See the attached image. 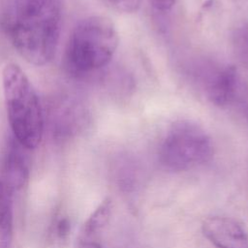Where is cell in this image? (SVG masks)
Returning a JSON list of instances; mask_svg holds the SVG:
<instances>
[{"label": "cell", "instance_id": "1", "mask_svg": "<svg viewBox=\"0 0 248 248\" xmlns=\"http://www.w3.org/2000/svg\"><path fill=\"white\" fill-rule=\"evenodd\" d=\"M4 29L17 53L28 63L45 66L54 57L61 31L58 0H11Z\"/></svg>", "mask_w": 248, "mask_h": 248}, {"label": "cell", "instance_id": "2", "mask_svg": "<svg viewBox=\"0 0 248 248\" xmlns=\"http://www.w3.org/2000/svg\"><path fill=\"white\" fill-rule=\"evenodd\" d=\"M118 33L108 17L92 16L80 20L69 37L64 64L68 72L83 77L106 67L118 46Z\"/></svg>", "mask_w": 248, "mask_h": 248}, {"label": "cell", "instance_id": "3", "mask_svg": "<svg viewBox=\"0 0 248 248\" xmlns=\"http://www.w3.org/2000/svg\"><path fill=\"white\" fill-rule=\"evenodd\" d=\"M2 80L13 137L28 150L34 149L42 140L45 126L37 92L22 69L15 63L5 65Z\"/></svg>", "mask_w": 248, "mask_h": 248}, {"label": "cell", "instance_id": "4", "mask_svg": "<svg viewBox=\"0 0 248 248\" xmlns=\"http://www.w3.org/2000/svg\"><path fill=\"white\" fill-rule=\"evenodd\" d=\"M213 144L206 131L197 122L181 119L169 128L159 149L161 165L170 171H186L209 162Z\"/></svg>", "mask_w": 248, "mask_h": 248}, {"label": "cell", "instance_id": "5", "mask_svg": "<svg viewBox=\"0 0 248 248\" xmlns=\"http://www.w3.org/2000/svg\"><path fill=\"white\" fill-rule=\"evenodd\" d=\"M193 74L211 104L220 108L231 106L241 82L234 66L202 62Z\"/></svg>", "mask_w": 248, "mask_h": 248}, {"label": "cell", "instance_id": "6", "mask_svg": "<svg viewBox=\"0 0 248 248\" xmlns=\"http://www.w3.org/2000/svg\"><path fill=\"white\" fill-rule=\"evenodd\" d=\"M27 148L14 137L7 142L0 161V181L15 196L28 182L30 159Z\"/></svg>", "mask_w": 248, "mask_h": 248}, {"label": "cell", "instance_id": "7", "mask_svg": "<svg viewBox=\"0 0 248 248\" xmlns=\"http://www.w3.org/2000/svg\"><path fill=\"white\" fill-rule=\"evenodd\" d=\"M204 237L217 248H248V233L235 219L214 215L202 224Z\"/></svg>", "mask_w": 248, "mask_h": 248}, {"label": "cell", "instance_id": "8", "mask_svg": "<svg viewBox=\"0 0 248 248\" xmlns=\"http://www.w3.org/2000/svg\"><path fill=\"white\" fill-rule=\"evenodd\" d=\"M53 137L59 140L69 139L76 135L84 121V111L76 103L68 100L58 102L50 111Z\"/></svg>", "mask_w": 248, "mask_h": 248}, {"label": "cell", "instance_id": "9", "mask_svg": "<svg viewBox=\"0 0 248 248\" xmlns=\"http://www.w3.org/2000/svg\"><path fill=\"white\" fill-rule=\"evenodd\" d=\"M14 236V195L0 181V248H11Z\"/></svg>", "mask_w": 248, "mask_h": 248}, {"label": "cell", "instance_id": "10", "mask_svg": "<svg viewBox=\"0 0 248 248\" xmlns=\"http://www.w3.org/2000/svg\"><path fill=\"white\" fill-rule=\"evenodd\" d=\"M114 179L122 191L130 192L135 189L140 180V169L136 162L129 157H120L113 168Z\"/></svg>", "mask_w": 248, "mask_h": 248}, {"label": "cell", "instance_id": "11", "mask_svg": "<svg viewBox=\"0 0 248 248\" xmlns=\"http://www.w3.org/2000/svg\"><path fill=\"white\" fill-rule=\"evenodd\" d=\"M106 227L102 220L89 216L80 230L77 248H103L101 237Z\"/></svg>", "mask_w": 248, "mask_h": 248}, {"label": "cell", "instance_id": "12", "mask_svg": "<svg viewBox=\"0 0 248 248\" xmlns=\"http://www.w3.org/2000/svg\"><path fill=\"white\" fill-rule=\"evenodd\" d=\"M232 46L239 63L248 70V22L238 25L233 30Z\"/></svg>", "mask_w": 248, "mask_h": 248}, {"label": "cell", "instance_id": "13", "mask_svg": "<svg viewBox=\"0 0 248 248\" xmlns=\"http://www.w3.org/2000/svg\"><path fill=\"white\" fill-rule=\"evenodd\" d=\"M231 106H234L236 108L248 126V86L243 83L242 80Z\"/></svg>", "mask_w": 248, "mask_h": 248}, {"label": "cell", "instance_id": "14", "mask_svg": "<svg viewBox=\"0 0 248 248\" xmlns=\"http://www.w3.org/2000/svg\"><path fill=\"white\" fill-rule=\"evenodd\" d=\"M108 7L111 9L125 13L130 14L136 12L140 5L141 0H103Z\"/></svg>", "mask_w": 248, "mask_h": 248}, {"label": "cell", "instance_id": "15", "mask_svg": "<svg viewBox=\"0 0 248 248\" xmlns=\"http://www.w3.org/2000/svg\"><path fill=\"white\" fill-rule=\"evenodd\" d=\"M71 229V224L70 220L67 217H61L55 222V227H54V232L55 235L60 239H64L68 236Z\"/></svg>", "mask_w": 248, "mask_h": 248}, {"label": "cell", "instance_id": "16", "mask_svg": "<svg viewBox=\"0 0 248 248\" xmlns=\"http://www.w3.org/2000/svg\"><path fill=\"white\" fill-rule=\"evenodd\" d=\"M151 5L158 11L166 12L170 10L177 0H149Z\"/></svg>", "mask_w": 248, "mask_h": 248}]
</instances>
